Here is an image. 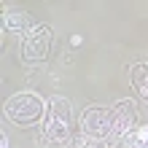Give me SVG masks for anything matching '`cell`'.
<instances>
[{
  "label": "cell",
  "instance_id": "obj_3",
  "mask_svg": "<svg viewBox=\"0 0 148 148\" xmlns=\"http://www.w3.org/2000/svg\"><path fill=\"white\" fill-rule=\"evenodd\" d=\"M70 105L62 97H54L49 102L46 121H43V137L49 143H70Z\"/></svg>",
  "mask_w": 148,
  "mask_h": 148
},
{
  "label": "cell",
  "instance_id": "obj_7",
  "mask_svg": "<svg viewBox=\"0 0 148 148\" xmlns=\"http://www.w3.org/2000/svg\"><path fill=\"white\" fill-rule=\"evenodd\" d=\"M119 148H148V127L132 129L119 140Z\"/></svg>",
  "mask_w": 148,
  "mask_h": 148
},
{
  "label": "cell",
  "instance_id": "obj_5",
  "mask_svg": "<svg viewBox=\"0 0 148 148\" xmlns=\"http://www.w3.org/2000/svg\"><path fill=\"white\" fill-rule=\"evenodd\" d=\"M32 27H35V24H32L30 14H24V11H8L5 14V30L8 32H24V35H27Z\"/></svg>",
  "mask_w": 148,
  "mask_h": 148
},
{
  "label": "cell",
  "instance_id": "obj_1",
  "mask_svg": "<svg viewBox=\"0 0 148 148\" xmlns=\"http://www.w3.org/2000/svg\"><path fill=\"white\" fill-rule=\"evenodd\" d=\"M137 124V110L129 100H121L110 108H86L81 113V132L89 137H97V140H121L127 132H132Z\"/></svg>",
  "mask_w": 148,
  "mask_h": 148
},
{
  "label": "cell",
  "instance_id": "obj_8",
  "mask_svg": "<svg viewBox=\"0 0 148 148\" xmlns=\"http://www.w3.org/2000/svg\"><path fill=\"white\" fill-rule=\"evenodd\" d=\"M67 148H105V140H97V137H89V135L81 132V135L70 137Z\"/></svg>",
  "mask_w": 148,
  "mask_h": 148
},
{
  "label": "cell",
  "instance_id": "obj_4",
  "mask_svg": "<svg viewBox=\"0 0 148 148\" xmlns=\"http://www.w3.org/2000/svg\"><path fill=\"white\" fill-rule=\"evenodd\" d=\"M51 43H54V35H51L49 27H43V24L32 27L27 35H24V40H22V59L27 65L46 62L49 54H51Z\"/></svg>",
  "mask_w": 148,
  "mask_h": 148
},
{
  "label": "cell",
  "instance_id": "obj_2",
  "mask_svg": "<svg viewBox=\"0 0 148 148\" xmlns=\"http://www.w3.org/2000/svg\"><path fill=\"white\" fill-rule=\"evenodd\" d=\"M46 102H43L38 94H30V92H19L14 94L11 100L5 102V116L19 127H35L40 124L43 113H46Z\"/></svg>",
  "mask_w": 148,
  "mask_h": 148
},
{
  "label": "cell",
  "instance_id": "obj_6",
  "mask_svg": "<svg viewBox=\"0 0 148 148\" xmlns=\"http://www.w3.org/2000/svg\"><path fill=\"white\" fill-rule=\"evenodd\" d=\"M132 86L137 97L148 102V65H135L132 67Z\"/></svg>",
  "mask_w": 148,
  "mask_h": 148
},
{
  "label": "cell",
  "instance_id": "obj_9",
  "mask_svg": "<svg viewBox=\"0 0 148 148\" xmlns=\"http://www.w3.org/2000/svg\"><path fill=\"white\" fill-rule=\"evenodd\" d=\"M3 148H5V137H3Z\"/></svg>",
  "mask_w": 148,
  "mask_h": 148
}]
</instances>
